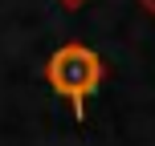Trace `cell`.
<instances>
[{
  "instance_id": "7a4b0ae2",
  "label": "cell",
  "mask_w": 155,
  "mask_h": 146,
  "mask_svg": "<svg viewBox=\"0 0 155 146\" xmlns=\"http://www.w3.org/2000/svg\"><path fill=\"white\" fill-rule=\"evenodd\" d=\"M65 4H78V0H65Z\"/></svg>"
},
{
  "instance_id": "6da1fadb",
  "label": "cell",
  "mask_w": 155,
  "mask_h": 146,
  "mask_svg": "<svg viewBox=\"0 0 155 146\" xmlns=\"http://www.w3.org/2000/svg\"><path fill=\"white\" fill-rule=\"evenodd\" d=\"M45 77H49V85H53L61 98L74 101V114L82 118V101H86V93L98 85L102 65H98V57H94L86 45H65V49H57V53H53Z\"/></svg>"
}]
</instances>
